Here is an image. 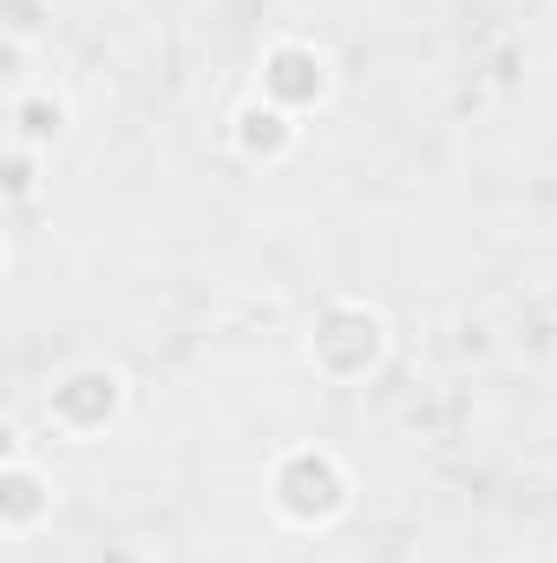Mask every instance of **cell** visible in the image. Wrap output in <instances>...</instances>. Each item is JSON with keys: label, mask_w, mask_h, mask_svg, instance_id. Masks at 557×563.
Wrapping results in <instances>:
<instances>
[{"label": "cell", "mask_w": 557, "mask_h": 563, "mask_svg": "<svg viewBox=\"0 0 557 563\" xmlns=\"http://www.w3.org/2000/svg\"><path fill=\"white\" fill-rule=\"evenodd\" d=\"M33 492H40V478H33L26 465H7V525H13V531L40 511V498H33Z\"/></svg>", "instance_id": "5"}, {"label": "cell", "mask_w": 557, "mask_h": 563, "mask_svg": "<svg viewBox=\"0 0 557 563\" xmlns=\"http://www.w3.org/2000/svg\"><path fill=\"white\" fill-rule=\"evenodd\" d=\"M112 407H119V374H106V367H79V374H66L53 387V413L66 426H79V432L106 426Z\"/></svg>", "instance_id": "2"}, {"label": "cell", "mask_w": 557, "mask_h": 563, "mask_svg": "<svg viewBox=\"0 0 557 563\" xmlns=\"http://www.w3.org/2000/svg\"><path fill=\"white\" fill-rule=\"evenodd\" d=\"M237 139H243V151H288V139H295V125H288V112H282L276 99L270 106H243L237 112Z\"/></svg>", "instance_id": "4"}, {"label": "cell", "mask_w": 557, "mask_h": 563, "mask_svg": "<svg viewBox=\"0 0 557 563\" xmlns=\"http://www.w3.org/2000/svg\"><path fill=\"white\" fill-rule=\"evenodd\" d=\"M276 505L302 525H321V518H335L348 505V478H341V465L328 452H295L276 472Z\"/></svg>", "instance_id": "1"}, {"label": "cell", "mask_w": 557, "mask_h": 563, "mask_svg": "<svg viewBox=\"0 0 557 563\" xmlns=\"http://www.w3.org/2000/svg\"><path fill=\"white\" fill-rule=\"evenodd\" d=\"M263 92L276 106H302V99H321V59L308 46H276L270 66H263Z\"/></svg>", "instance_id": "3"}]
</instances>
